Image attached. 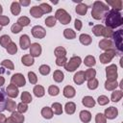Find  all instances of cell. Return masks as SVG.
<instances>
[{"mask_svg": "<svg viewBox=\"0 0 123 123\" xmlns=\"http://www.w3.org/2000/svg\"><path fill=\"white\" fill-rule=\"evenodd\" d=\"M21 62H22V64L25 65V66H31V65L34 64L35 60H34V58H33L30 54H27V55L22 56V58H21Z\"/></svg>", "mask_w": 123, "mask_h": 123, "instance_id": "obj_22", "label": "cell"}, {"mask_svg": "<svg viewBox=\"0 0 123 123\" xmlns=\"http://www.w3.org/2000/svg\"><path fill=\"white\" fill-rule=\"evenodd\" d=\"M87 5H86L85 3H80L76 6L75 8V12L79 14V15H86V12H87Z\"/></svg>", "mask_w": 123, "mask_h": 123, "instance_id": "obj_21", "label": "cell"}, {"mask_svg": "<svg viewBox=\"0 0 123 123\" xmlns=\"http://www.w3.org/2000/svg\"><path fill=\"white\" fill-rule=\"evenodd\" d=\"M74 27H75V29H76L77 31H80V30L82 29V27H83V23H82V21H81L80 19H75Z\"/></svg>", "mask_w": 123, "mask_h": 123, "instance_id": "obj_58", "label": "cell"}, {"mask_svg": "<svg viewBox=\"0 0 123 123\" xmlns=\"http://www.w3.org/2000/svg\"><path fill=\"white\" fill-rule=\"evenodd\" d=\"M106 77L109 81H116L118 77L117 73V66L115 64H110L106 68Z\"/></svg>", "mask_w": 123, "mask_h": 123, "instance_id": "obj_5", "label": "cell"}, {"mask_svg": "<svg viewBox=\"0 0 123 123\" xmlns=\"http://www.w3.org/2000/svg\"><path fill=\"white\" fill-rule=\"evenodd\" d=\"M105 30V26L102 24H97L95 26L92 27V33L94 34V36L96 37H101L103 36V32Z\"/></svg>", "mask_w": 123, "mask_h": 123, "instance_id": "obj_29", "label": "cell"}, {"mask_svg": "<svg viewBox=\"0 0 123 123\" xmlns=\"http://www.w3.org/2000/svg\"><path fill=\"white\" fill-rule=\"evenodd\" d=\"M62 94H63L64 97H66L68 99L73 98L76 94V90L72 86H64V88L62 90Z\"/></svg>", "mask_w": 123, "mask_h": 123, "instance_id": "obj_16", "label": "cell"}, {"mask_svg": "<svg viewBox=\"0 0 123 123\" xmlns=\"http://www.w3.org/2000/svg\"><path fill=\"white\" fill-rule=\"evenodd\" d=\"M20 98H21V101H22L23 103H25V104H29V103H31L32 100H33L31 93L28 92V91H23V92L21 93V97H20Z\"/></svg>", "mask_w": 123, "mask_h": 123, "instance_id": "obj_38", "label": "cell"}, {"mask_svg": "<svg viewBox=\"0 0 123 123\" xmlns=\"http://www.w3.org/2000/svg\"><path fill=\"white\" fill-rule=\"evenodd\" d=\"M21 12V6L18 2L16 1H13L11 5V12L13 14V15H18Z\"/></svg>", "mask_w": 123, "mask_h": 123, "instance_id": "obj_28", "label": "cell"}, {"mask_svg": "<svg viewBox=\"0 0 123 123\" xmlns=\"http://www.w3.org/2000/svg\"><path fill=\"white\" fill-rule=\"evenodd\" d=\"M1 31H2V26L0 25V32H1Z\"/></svg>", "mask_w": 123, "mask_h": 123, "instance_id": "obj_64", "label": "cell"}, {"mask_svg": "<svg viewBox=\"0 0 123 123\" xmlns=\"http://www.w3.org/2000/svg\"><path fill=\"white\" fill-rule=\"evenodd\" d=\"M107 5L111 6L112 10L120 12L122 10V1L121 0H107Z\"/></svg>", "mask_w": 123, "mask_h": 123, "instance_id": "obj_17", "label": "cell"}, {"mask_svg": "<svg viewBox=\"0 0 123 123\" xmlns=\"http://www.w3.org/2000/svg\"><path fill=\"white\" fill-rule=\"evenodd\" d=\"M54 55L56 56V58L66 57V50L62 46H58V47H56V49L54 51Z\"/></svg>", "mask_w": 123, "mask_h": 123, "instance_id": "obj_35", "label": "cell"}, {"mask_svg": "<svg viewBox=\"0 0 123 123\" xmlns=\"http://www.w3.org/2000/svg\"><path fill=\"white\" fill-rule=\"evenodd\" d=\"M73 81H74V83L76 84V85H78V86H80V85H83L84 84V82L86 81V79H85V72L84 71H77L75 74H74V76H73Z\"/></svg>", "mask_w": 123, "mask_h": 123, "instance_id": "obj_15", "label": "cell"}, {"mask_svg": "<svg viewBox=\"0 0 123 123\" xmlns=\"http://www.w3.org/2000/svg\"><path fill=\"white\" fill-rule=\"evenodd\" d=\"M48 93L51 96H57L60 93V88L57 86H54V85L53 86H50L48 87Z\"/></svg>", "mask_w": 123, "mask_h": 123, "instance_id": "obj_49", "label": "cell"}, {"mask_svg": "<svg viewBox=\"0 0 123 123\" xmlns=\"http://www.w3.org/2000/svg\"><path fill=\"white\" fill-rule=\"evenodd\" d=\"M18 93H19L18 87L12 84L9 85L6 88V94L11 98H16L18 96Z\"/></svg>", "mask_w": 123, "mask_h": 123, "instance_id": "obj_13", "label": "cell"}, {"mask_svg": "<svg viewBox=\"0 0 123 123\" xmlns=\"http://www.w3.org/2000/svg\"><path fill=\"white\" fill-rule=\"evenodd\" d=\"M113 30L111 28H109V27H105V30L103 32V37L106 38V39H110L113 36Z\"/></svg>", "mask_w": 123, "mask_h": 123, "instance_id": "obj_48", "label": "cell"}, {"mask_svg": "<svg viewBox=\"0 0 123 123\" xmlns=\"http://www.w3.org/2000/svg\"><path fill=\"white\" fill-rule=\"evenodd\" d=\"M28 79H29V82L32 85H36L37 83V77L36 73L33 72V71H29L28 72Z\"/></svg>", "mask_w": 123, "mask_h": 123, "instance_id": "obj_52", "label": "cell"}, {"mask_svg": "<svg viewBox=\"0 0 123 123\" xmlns=\"http://www.w3.org/2000/svg\"><path fill=\"white\" fill-rule=\"evenodd\" d=\"M55 18L60 21L61 24L67 25L71 21V15L64 10V9H59L55 12Z\"/></svg>", "mask_w": 123, "mask_h": 123, "instance_id": "obj_4", "label": "cell"}, {"mask_svg": "<svg viewBox=\"0 0 123 123\" xmlns=\"http://www.w3.org/2000/svg\"><path fill=\"white\" fill-rule=\"evenodd\" d=\"M108 12H109V6L107 4H105L102 1H95L92 5L91 16L96 20H100L105 17Z\"/></svg>", "mask_w": 123, "mask_h": 123, "instance_id": "obj_2", "label": "cell"}, {"mask_svg": "<svg viewBox=\"0 0 123 123\" xmlns=\"http://www.w3.org/2000/svg\"><path fill=\"white\" fill-rule=\"evenodd\" d=\"M95 123H107L106 116L103 113H101V112L97 113L95 115Z\"/></svg>", "mask_w": 123, "mask_h": 123, "instance_id": "obj_54", "label": "cell"}, {"mask_svg": "<svg viewBox=\"0 0 123 123\" xmlns=\"http://www.w3.org/2000/svg\"><path fill=\"white\" fill-rule=\"evenodd\" d=\"M79 117H80V120L83 123H88L91 120V113H90V111L84 110V111H80Z\"/></svg>", "mask_w": 123, "mask_h": 123, "instance_id": "obj_18", "label": "cell"}, {"mask_svg": "<svg viewBox=\"0 0 123 123\" xmlns=\"http://www.w3.org/2000/svg\"><path fill=\"white\" fill-rule=\"evenodd\" d=\"M122 37H123V30L119 29L118 31H116L115 33H113L112 37L114 38V42H115V47L117 48V50L119 52L123 51V43H122Z\"/></svg>", "mask_w": 123, "mask_h": 123, "instance_id": "obj_8", "label": "cell"}, {"mask_svg": "<svg viewBox=\"0 0 123 123\" xmlns=\"http://www.w3.org/2000/svg\"><path fill=\"white\" fill-rule=\"evenodd\" d=\"M56 23H57V19H56L55 16H53V15H49V16H47L46 19H45V25H46L47 27H49V28L54 27V26L56 25Z\"/></svg>", "mask_w": 123, "mask_h": 123, "instance_id": "obj_43", "label": "cell"}, {"mask_svg": "<svg viewBox=\"0 0 123 123\" xmlns=\"http://www.w3.org/2000/svg\"><path fill=\"white\" fill-rule=\"evenodd\" d=\"M4 84H5V78L3 76H0V86H3Z\"/></svg>", "mask_w": 123, "mask_h": 123, "instance_id": "obj_62", "label": "cell"}, {"mask_svg": "<svg viewBox=\"0 0 123 123\" xmlns=\"http://www.w3.org/2000/svg\"><path fill=\"white\" fill-rule=\"evenodd\" d=\"M16 109H17V111H18V112H20V113L23 114L24 112H26V111H28V105L25 104V103H23V102H21V103L17 104Z\"/></svg>", "mask_w": 123, "mask_h": 123, "instance_id": "obj_53", "label": "cell"}, {"mask_svg": "<svg viewBox=\"0 0 123 123\" xmlns=\"http://www.w3.org/2000/svg\"><path fill=\"white\" fill-rule=\"evenodd\" d=\"M10 23V18L6 15H0V25L3 26H7Z\"/></svg>", "mask_w": 123, "mask_h": 123, "instance_id": "obj_57", "label": "cell"}, {"mask_svg": "<svg viewBox=\"0 0 123 123\" xmlns=\"http://www.w3.org/2000/svg\"><path fill=\"white\" fill-rule=\"evenodd\" d=\"M84 63H85L86 66L91 68L92 66H94V65L96 64L95 57L92 56V55H88V56H86V57L85 58V60H84Z\"/></svg>", "mask_w": 123, "mask_h": 123, "instance_id": "obj_26", "label": "cell"}, {"mask_svg": "<svg viewBox=\"0 0 123 123\" xmlns=\"http://www.w3.org/2000/svg\"><path fill=\"white\" fill-rule=\"evenodd\" d=\"M6 119H7V117L5 116V114H3V113L0 112V123H5L6 122Z\"/></svg>", "mask_w": 123, "mask_h": 123, "instance_id": "obj_60", "label": "cell"}, {"mask_svg": "<svg viewBox=\"0 0 123 123\" xmlns=\"http://www.w3.org/2000/svg\"><path fill=\"white\" fill-rule=\"evenodd\" d=\"M82 104L85 106V107H86V108H93L94 106H95V104H96V102H95V100L93 99V97L92 96H85L83 99H82Z\"/></svg>", "mask_w": 123, "mask_h": 123, "instance_id": "obj_19", "label": "cell"}, {"mask_svg": "<svg viewBox=\"0 0 123 123\" xmlns=\"http://www.w3.org/2000/svg\"><path fill=\"white\" fill-rule=\"evenodd\" d=\"M113 42L112 40L111 39H106V38H103L99 41V48L104 50V51H108V50H111V49H113Z\"/></svg>", "mask_w": 123, "mask_h": 123, "instance_id": "obj_14", "label": "cell"}, {"mask_svg": "<svg viewBox=\"0 0 123 123\" xmlns=\"http://www.w3.org/2000/svg\"><path fill=\"white\" fill-rule=\"evenodd\" d=\"M33 92H34V94H35L36 97L40 98V97H43V96H44V94H45V89H44V87H43L42 86L37 85V86H35V87H34V89H33Z\"/></svg>", "mask_w": 123, "mask_h": 123, "instance_id": "obj_24", "label": "cell"}, {"mask_svg": "<svg viewBox=\"0 0 123 123\" xmlns=\"http://www.w3.org/2000/svg\"><path fill=\"white\" fill-rule=\"evenodd\" d=\"M122 96H123V92H122V90L121 89H119V90H112V92H111V101L112 102H118L119 100H121V98H122Z\"/></svg>", "mask_w": 123, "mask_h": 123, "instance_id": "obj_32", "label": "cell"}, {"mask_svg": "<svg viewBox=\"0 0 123 123\" xmlns=\"http://www.w3.org/2000/svg\"><path fill=\"white\" fill-rule=\"evenodd\" d=\"M2 12H3V8H2V6L0 5V15L2 14Z\"/></svg>", "mask_w": 123, "mask_h": 123, "instance_id": "obj_63", "label": "cell"}, {"mask_svg": "<svg viewBox=\"0 0 123 123\" xmlns=\"http://www.w3.org/2000/svg\"><path fill=\"white\" fill-rule=\"evenodd\" d=\"M41 52H42V48H41V45L39 43H37V42L31 43V45H30V55L33 58L39 57L41 55Z\"/></svg>", "mask_w": 123, "mask_h": 123, "instance_id": "obj_10", "label": "cell"}, {"mask_svg": "<svg viewBox=\"0 0 123 123\" xmlns=\"http://www.w3.org/2000/svg\"><path fill=\"white\" fill-rule=\"evenodd\" d=\"M104 115L106 116V118L108 119H114L117 117L118 115V110L115 107H110L107 108L104 111Z\"/></svg>", "mask_w": 123, "mask_h": 123, "instance_id": "obj_11", "label": "cell"}, {"mask_svg": "<svg viewBox=\"0 0 123 123\" xmlns=\"http://www.w3.org/2000/svg\"><path fill=\"white\" fill-rule=\"evenodd\" d=\"M64 79V74L61 70H55L53 73V80L56 83H62Z\"/></svg>", "mask_w": 123, "mask_h": 123, "instance_id": "obj_33", "label": "cell"}, {"mask_svg": "<svg viewBox=\"0 0 123 123\" xmlns=\"http://www.w3.org/2000/svg\"><path fill=\"white\" fill-rule=\"evenodd\" d=\"M105 23H106V27L111 28L112 30L121 26L123 24V18L122 15L119 12L114 11V10H111L109 11L106 15H105Z\"/></svg>", "mask_w": 123, "mask_h": 123, "instance_id": "obj_1", "label": "cell"}, {"mask_svg": "<svg viewBox=\"0 0 123 123\" xmlns=\"http://www.w3.org/2000/svg\"><path fill=\"white\" fill-rule=\"evenodd\" d=\"M118 85L119 84L117 83V81H109V80H107L105 82V88L107 90H109V91H112V90L116 89Z\"/></svg>", "mask_w": 123, "mask_h": 123, "instance_id": "obj_30", "label": "cell"}, {"mask_svg": "<svg viewBox=\"0 0 123 123\" xmlns=\"http://www.w3.org/2000/svg\"><path fill=\"white\" fill-rule=\"evenodd\" d=\"M11 84L16 86L17 87L24 86L26 85V79L21 73H15L11 78Z\"/></svg>", "mask_w": 123, "mask_h": 123, "instance_id": "obj_7", "label": "cell"}, {"mask_svg": "<svg viewBox=\"0 0 123 123\" xmlns=\"http://www.w3.org/2000/svg\"><path fill=\"white\" fill-rule=\"evenodd\" d=\"M31 33H32V36L36 38H38V39H41L43 38L45 36H46V31L45 29L42 27V26H39V25H36L32 28L31 30Z\"/></svg>", "mask_w": 123, "mask_h": 123, "instance_id": "obj_9", "label": "cell"}, {"mask_svg": "<svg viewBox=\"0 0 123 123\" xmlns=\"http://www.w3.org/2000/svg\"><path fill=\"white\" fill-rule=\"evenodd\" d=\"M6 101H7V98H6V96H5L4 90H3V89H0V112L5 110Z\"/></svg>", "mask_w": 123, "mask_h": 123, "instance_id": "obj_42", "label": "cell"}, {"mask_svg": "<svg viewBox=\"0 0 123 123\" xmlns=\"http://www.w3.org/2000/svg\"><path fill=\"white\" fill-rule=\"evenodd\" d=\"M22 28H23V27H21L19 24L14 23V24L11 27V31H12V34H18V33H20V32L22 31Z\"/></svg>", "mask_w": 123, "mask_h": 123, "instance_id": "obj_55", "label": "cell"}, {"mask_svg": "<svg viewBox=\"0 0 123 123\" xmlns=\"http://www.w3.org/2000/svg\"><path fill=\"white\" fill-rule=\"evenodd\" d=\"M66 62H67L66 57H62V58H57L56 59V64L58 66H64Z\"/></svg>", "mask_w": 123, "mask_h": 123, "instance_id": "obj_56", "label": "cell"}, {"mask_svg": "<svg viewBox=\"0 0 123 123\" xmlns=\"http://www.w3.org/2000/svg\"><path fill=\"white\" fill-rule=\"evenodd\" d=\"M41 115L45 119H51L54 116V113L50 107H43L41 110Z\"/></svg>", "mask_w": 123, "mask_h": 123, "instance_id": "obj_25", "label": "cell"}, {"mask_svg": "<svg viewBox=\"0 0 123 123\" xmlns=\"http://www.w3.org/2000/svg\"><path fill=\"white\" fill-rule=\"evenodd\" d=\"M81 63H82V59L79 56H73L65 63L64 69L68 72H73L81 65Z\"/></svg>", "mask_w": 123, "mask_h": 123, "instance_id": "obj_3", "label": "cell"}, {"mask_svg": "<svg viewBox=\"0 0 123 123\" xmlns=\"http://www.w3.org/2000/svg\"><path fill=\"white\" fill-rule=\"evenodd\" d=\"M5 123H16V122H15V120H14V119L12 117V115H11L10 117H8V118L6 119V122H5Z\"/></svg>", "mask_w": 123, "mask_h": 123, "instance_id": "obj_61", "label": "cell"}, {"mask_svg": "<svg viewBox=\"0 0 123 123\" xmlns=\"http://www.w3.org/2000/svg\"><path fill=\"white\" fill-rule=\"evenodd\" d=\"M79 40H80V42H81L83 45H85V46H87V45L91 44V42H92L91 37H90L89 35H87V34H82V35H80Z\"/></svg>", "mask_w": 123, "mask_h": 123, "instance_id": "obj_23", "label": "cell"}, {"mask_svg": "<svg viewBox=\"0 0 123 123\" xmlns=\"http://www.w3.org/2000/svg\"><path fill=\"white\" fill-rule=\"evenodd\" d=\"M17 107V104L13 101V100H11V99H7L6 101V106H5V110L10 111V112H13L15 111V109Z\"/></svg>", "mask_w": 123, "mask_h": 123, "instance_id": "obj_27", "label": "cell"}, {"mask_svg": "<svg viewBox=\"0 0 123 123\" xmlns=\"http://www.w3.org/2000/svg\"><path fill=\"white\" fill-rule=\"evenodd\" d=\"M12 117L15 120L16 123H23L24 120H25V117L22 113L18 112V111H13L12 112Z\"/></svg>", "mask_w": 123, "mask_h": 123, "instance_id": "obj_39", "label": "cell"}, {"mask_svg": "<svg viewBox=\"0 0 123 123\" xmlns=\"http://www.w3.org/2000/svg\"><path fill=\"white\" fill-rule=\"evenodd\" d=\"M19 45L21 47L22 50H27L28 48H30V45H31V39L29 37L28 35H22L20 37H19Z\"/></svg>", "mask_w": 123, "mask_h": 123, "instance_id": "obj_12", "label": "cell"}, {"mask_svg": "<svg viewBox=\"0 0 123 123\" xmlns=\"http://www.w3.org/2000/svg\"><path fill=\"white\" fill-rule=\"evenodd\" d=\"M12 42L11 37L8 35H3L0 37V45L4 48H7V46Z\"/></svg>", "mask_w": 123, "mask_h": 123, "instance_id": "obj_36", "label": "cell"}, {"mask_svg": "<svg viewBox=\"0 0 123 123\" xmlns=\"http://www.w3.org/2000/svg\"><path fill=\"white\" fill-rule=\"evenodd\" d=\"M1 65L7 69H10V70H13L14 69V64L13 62L11 61V60H4L1 62Z\"/></svg>", "mask_w": 123, "mask_h": 123, "instance_id": "obj_46", "label": "cell"}, {"mask_svg": "<svg viewBox=\"0 0 123 123\" xmlns=\"http://www.w3.org/2000/svg\"><path fill=\"white\" fill-rule=\"evenodd\" d=\"M63 37L65 38H67V39H73V38L76 37V33L72 29L67 28V29H64L63 30Z\"/></svg>", "mask_w": 123, "mask_h": 123, "instance_id": "obj_37", "label": "cell"}, {"mask_svg": "<svg viewBox=\"0 0 123 123\" xmlns=\"http://www.w3.org/2000/svg\"><path fill=\"white\" fill-rule=\"evenodd\" d=\"M39 8L41 9L43 13H50L52 12V7L47 3H41L39 5Z\"/></svg>", "mask_w": 123, "mask_h": 123, "instance_id": "obj_51", "label": "cell"}, {"mask_svg": "<svg viewBox=\"0 0 123 123\" xmlns=\"http://www.w3.org/2000/svg\"><path fill=\"white\" fill-rule=\"evenodd\" d=\"M17 24H19L21 27H26L30 24V18L27 17V16H20L18 19H17Z\"/></svg>", "mask_w": 123, "mask_h": 123, "instance_id": "obj_45", "label": "cell"}, {"mask_svg": "<svg viewBox=\"0 0 123 123\" xmlns=\"http://www.w3.org/2000/svg\"><path fill=\"white\" fill-rule=\"evenodd\" d=\"M51 109H52L54 114L60 115V114L62 113V104L59 103V102H55V103H53L52 106H51Z\"/></svg>", "mask_w": 123, "mask_h": 123, "instance_id": "obj_34", "label": "cell"}, {"mask_svg": "<svg viewBox=\"0 0 123 123\" xmlns=\"http://www.w3.org/2000/svg\"><path fill=\"white\" fill-rule=\"evenodd\" d=\"M64 111L67 114H73L76 111V104L74 102H67L64 106Z\"/></svg>", "mask_w": 123, "mask_h": 123, "instance_id": "obj_31", "label": "cell"}, {"mask_svg": "<svg viewBox=\"0 0 123 123\" xmlns=\"http://www.w3.org/2000/svg\"><path fill=\"white\" fill-rule=\"evenodd\" d=\"M6 50H7L8 54H10V55H13V54H15V53L17 52V46H16L15 42L12 41V42L7 46Z\"/></svg>", "mask_w": 123, "mask_h": 123, "instance_id": "obj_44", "label": "cell"}, {"mask_svg": "<svg viewBox=\"0 0 123 123\" xmlns=\"http://www.w3.org/2000/svg\"><path fill=\"white\" fill-rule=\"evenodd\" d=\"M99 86V82L96 78H92L91 80H88L87 81V87L88 89H91V90H94L98 87Z\"/></svg>", "mask_w": 123, "mask_h": 123, "instance_id": "obj_41", "label": "cell"}, {"mask_svg": "<svg viewBox=\"0 0 123 123\" xmlns=\"http://www.w3.org/2000/svg\"><path fill=\"white\" fill-rule=\"evenodd\" d=\"M97 102H98V104L100 106H105V105H107V104L110 103V99L106 95H100L97 98Z\"/></svg>", "mask_w": 123, "mask_h": 123, "instance_id": "obj_50", "label": "cell"}, {"mask_svg": "<svg viewBox=\"0 0 123 123\" xmlns=\"http://www.w3.org/2000/svg\"><path fill=\"white\" fill-rule=\"evenodd\" d=\"M116 53H115V50L114 49H111V50H108V51H105L104 53H102L100 56H99V60L102 63L106 64V63H109L112 61V59L115 57Z\"/></svg>", "mask_w": 123, "mask_h": 123, "instance_id": "obj_6", "label": "cell"}, {"mask_svg": "<svg viewBox=\"0 0 123 123\" xmlns=\"http://www.w3.org/2000/svg\"><path fill=\"white\" fill-rule=\"evenodd\" d=\"M84 72H85V79L87 81L91 80L92 78H95V76H96V70L93 68H88Z\"/></svg>", "mask_w": 123, "mask_h": 123, "instance_id": "obj_40", "label": "cell"}, {"mask_svg": "<svg viewBox=\"0 0 123 123\" xmlns=\"http://www.w3.org/2000/svg\"><path fill=\"white\" fill-rule=\"evenodd\" d=\"M50 70H51V68H50V66L47 65V64H41V65L39 66V68H38L39 73H40L41 75H43V76L48 75V74L50 73Z\"/></svg>", "mask_w": 123, "mask_h": 123, "instance_id": "obj_47", "label": "cell"}, {"mask_svg": "<svg viewBox=\"0 0 123 123\" xmlns=\"http://www.w3.org/2000/svg\"><path fill=\"white\" fill-rule=\"evenodd\" d=\"M30 14L35 18H40L43 15V12L39 8V6H33L30 9Z\"/></svg>", "mask_w": 123, "mask_h": 123, "instance_id": "obj_20", "label": "cell"}, {"mask_svg": "<svg viewBox=\"0 0 123 123\" xmlns=\"http://www.w3.org/2000/svg\"><path fill=\"white\" fill-rule=\"evenodd\" d=\"M18 3L20 4V6H21V5H22V6H29L30 3H31V1H30V0H20Z\"/></svg>", "mask_w": 123, "mask_h": 123, "instance_id": "obj_59", "label": "cell"}]
</instances>
